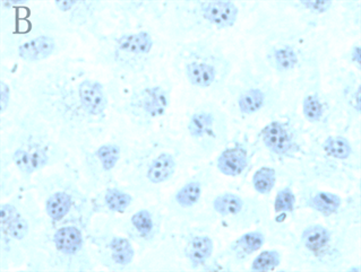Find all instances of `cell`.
<instances>
[{
  "instance_id": "cell-33",
  "label": "cell",
  "mask_w": 361,
  "mask_h": 272,
  "mask_svg": "<svg viewBox=\"0 0 361 272\" xmlns=\"http://www.w3.org/2000/svg\"><path fill=\"white\" fill-rule=\"evenodd\" d=\"M282 254L278 250H264L250 264V271H274L281 266Z\"/></svg>"
},
{
  "instance_id": "cell-20",
  "label": "cell",
  "mask_w": 361,
  "mask_h": 272,
  "mask_svg": "<svg viewBox=\"0 0 361 272\" xmlns=\"http://www.w3.org/2000/svg\"><path fill=\"white\" fill-rule=\"evenodd\" d=\"M109 4L87 0H57L54 7L57 11L58 22L63 29L86 30L97 37L99 18Z\"/></svg>"
},
{
  "instance_id": "cell-9",
  "label": "cell",
  "mask_w": 361,
  "mask_h": 272,
  "mask_svg": "<svg viewBox=\"0 0 361 272\" xmlns=\"http://www.w3.org/2000/svg\"><path fill=\"white\" fill-rule=\"evenodd\" d=\"M97 61L116 79H133L147 74L158 55V40L147 27H128L98 35Z\"/></svg>"
},
{
  "instance_id": "cell-8",
  "label": "cell",
  "mask_w": 361,
  "mask_h": 272,
  "mask_svg": "<svg viewBox=\"0 0 361 272\" xmlns=\"http://www.w3.org/2000/svg\"><path fill=\"white\" fill-rule=\"evenodd\" d=\"M173 67L192 89L222 93L233 74V61L224 46L211 37H201L179 44Z\"/></svg>"
},
{
  "instance_id": "cell-30",
  "label": "cell",
  "mask_w": 361,
  "mask_h": 272,
  "mask_svg": "<svg viewBox=\"0 0 361 272\" xmlns=\"http://www.w3.org/2000/svg\"><path fill=\"white\" fill-rule=\"evenodd\" d=\"M321 150L326 157L336 162L350 161L355 155L353 143L343 135L327 136L322 141Z\"/></svg>"
},
{
  "instance_id": "cell-15",
  "label": "cell",
  "mask_w": 361,
  "mask_h": 272,
  "mask_svg": "<svg viewBox=\"0 0 361 272\" xmlns=\"http://www.w3.org/2000/svg\"><path fill=\"white\" fill-rule=\"evenodd\" d=\"M184 130L190 153L197 158L211 157L229 141L227 112L211 101L202 102L187 113Z\"/></svg>"
},
{
  "instance_id": "cell-32",
  "label": "cell",
  "mask_w": 361,
  "mask_h": 272,
  "mask_svg": "<svg viewBox=\"0 0 361 272\" xmlns=\"http://www.w3.org/2000/svg\"><path fill=\"white\" fill-rule=\"evenodd\" d=\"M278 180L276 169L271 167H262L252 174V183L258 195H269Z\"/></svg>"
},
{
  "instance_id": "cell-5",
  "label": "cell",
  "mask_w": 361,
  "mask_h": 272,
  "mask_svg": "<svg viewBox=\"0 0 361 272\" xmlns=\"http://www.w3.org/2000/svg\"><path fill=\"white\" fill-rule=\"evenodd\" d=\"M187 157L180 141L166 135L147 138L129 147L121 169L123 186L138 195H155L175 178Z\"/></svg>"
},
{
  "instance_id": "cell-7",
  "label": "cell",
  "mask_w": 361,
  "mask_h": 272,
  "mask_svg": "<svg viewBox=\"0 0 361 272\" xmlns=\"http://www.w3.org/2000/svg\"><path fill=\"white\" fill-rule=\"evenodd\" d=\"M32 189L42 202L43 212L52 226L76 224L87 231L92 219L91 193L84 186L80 173L66 167L51 174H39Z\"/></svg>"
},
{
  "instance_id": "cell-23",
  "label": "cell",
  "mask_w": 361,
  "mask_h": 272,
  "mask_svg": "<svg viewBox=\"0 0 361 272\" xmlns=\"http://www.w3.org/2000/svg\"><path fill=\"white\" fill-rule=\"evenodd\" d=\"M137 197V193L126 186L114 182L91 195L93 214L109 217L125 215L130 212Z\"/></svg>"
},
{
  "instance_id": "cell-11",
  "label": "cell",
  "mask_w": 361,
  "mask_h": 272,
  "mask_svg": "<svg viewBox=\"0 0 361 272\" xmlns=\"http://www.w3.org/2000/svg\"><path fill=\"white\" fill-rule=\"evenodd\" d=\"M132 86L121 91L110 84V98L116 110L138 129L151 130L166 118L172 102V84L164 76L143 75L123 79Z\"/></svg>"
},
{
  "instance_id": "cell-2",
  "label": "cell",
  "mask_w": 361,
  "mask_h": 272,
  "mask_svg": "<svg viewBox=\"0 0 361 272\" xmlns=\"http://www.w3.org/2000/svg\"><path fill=\"white\" fill-rule=\"evenodd\" d=\"M68 149L44 121L24 108L8 121L1 141V191L8 186L6 197H11L30 189L42 171L66 162Z\"/></svg>"
},
{
  "instance_id": "cell-1",
  "label": "cell",
  "mask_w": 361,
  "mask_h": 272,
  "mask_svg": "<svg viewBox=\"0 0 361 272\" xmlns=\"http://www.w3.org/2000/svg\"><path fill=\"white\" fill-rule=\"evenodd\" d=\"M25 103L68 148L97 141L108 119L109 87L72 59L24 69L13 82Z\"/></svg>"
},
{
  "instance_id": "cell-17",
  "label": "cell",
  "mask_w": 361,
  "mask_h": 272,
  "mask_svg": "<svg viewBox=\"0 0 361 272\" xmlns=\"http://www.w3.org/2000/svg\"><path fill=\"white\" fill-rule=\"evenodd\" d=\"M207 212L211 217L220 218L228 225L239 228L259 225L269 218V210L263 201L233 192H222L209 199Z\"/></svg>"
},
{
  "instance_id": "cell-34",
  "label": "cell",
  "mask_w": 361,
  "mask_h": 272,
  "mask_svg": "<svg viewBox=\"0 0 361 272\" xmlns=\"http://www.w3.org/2000/svg\"><path fill=\"white\" fill-rule=\"evenodd\" d=\"M297 207V195L291 186H284L276 192L273 209L276 215L293 214Z\"/></svg>"
},
{
  "instance_id": "cell-31",
  "label": "cell",
  "mask_w": 361,
  "mask_h": 272,
  "mask_svg": "<svg viewBox=\"0 0 361 272\" xmlns=\"http://www.w3.org/2000/svg\"><path fill=\"white\" fill-rule=\"evenodd\" d=\"M284 5L293 7L304 15L305 18L312 20L324 18L327 14H330L333 7L336 6L334 1L331 0H299L284 3Z\"/></svg>"
},
{
  "instance_id": "cell-4",
  "label": "cell",
  "mask_w": 361,
  "mask_h": 272,
  "mask_svg": "<svg viewBox=\"0 0 361 272\" xmlns=\"http://www.w3.org/2000/svg\"><path fill=\"white\" fill-rule=\"evenodd\" d=\"M31 190H18L0 205L1 270L27 266L49 226Z\"/></svg>"
},
{
  "instance_id": "cell-26",
  "label": "cell",
  "mask_w": 361,
  "mask_h": 272,
  "mask_svg": "<svg viewBox=\"0 0 361 272\" xmlns=\"http://www.w3.org/2000/svg\"><path fill=\"white\" fill-rule=\"evenodd\" d=\"M267 241V233L264 232L263 229L250 231L233 240L228 245L227 249L219 255V258L215 259L214 262L216 260H224L226 264L229 266H238L243 262H246L252 255L259 252Z\"/></svg>"
},
{
  "instance_id": "cell-22",
  "label": "cell",
  "mask_w": 361,
  "mask_h": 272,
  "mask_svg": "<svg viewBox=\"0 0 361 272\" xmlns=\"http://www.w3.org/2000/svg\"><path fill=\"white\" fill-rule=\"evenodd\" d=\"M180 252L194 270H212L214 264L215 240L200 227L188 228L181 234Z\"/></svg>"
},
{
  "instance_id": "cell-10",
  "label": "cell",
  "mask_w": 361,
  "mask_h": 272,
  "mask_svg": "<svg viewBox=\"0 0 361 272\" xmlns=\"http://www.w3.org/2000/svg\"><path fill=\"white\" fill-rule=\"evenodd\" d=\"M87 231L76 224L50 225L27 264L33 271L83 272L94 269Z\"/></svg>"
},
{
  "instance_id": "cell-24",
  "label": "cell",
  "mask_w": 361,
  "mask_h": 272,
  "mask_svg": "<svg viewBox=\"0 0 361 272\" xmlns=\"http://www.w3.org/2000/svg\"><path fill=\"white\" fill-rule=\"evenodd\" d=\"M263 146L278 157H293L300 150L298 134L289 122L269 121L259 132Z\"/></svg>"
},
{
  "instance_id": "cell-18",
  "label": "cell",
  "mask_w": 361,
  "mask_h": 272,
  "mask_svg": "<svg viewBox=\"0 0 361 272\" xmlns=\"http://www.w3.org/2000/svg\"><path fill=\"white\" fill-rule=\"evenodd\" d=\"M212 182V169H200L170 195L166 202L170 214L185 221H192L200 216V212H207L209 201L207 200V192Z\"/></svg>"
},
{
  "instance_id": "cell-6",
  "label": "cell",
  "mask_w": 361,
  "mask_h": 272,
  "mask_svg": "<svg viewBox=\"0 0 361 272\" xmlns=\"http://www.w3.org/2000/svg\"><path fill=\"white\" fill-rule=\"evenodd\" d=\"M306 34V31L295 29L269 31L256 57V65L282 84L295 79L310 81L317 76L319 56Z\"/></svg>"
},
{
  "instance_id": "cell-12",
  "label": "cell",
  "mask_w": 361,
  "mask_h": 272,
  "mask_svg": "<svg viewBox=\"0 0 361 272\" xmlns=\"http://www.w3.org/2000/svg\"><path fill=\"white\" fill-rule=\"evenodd\" d=\"M284 84L263 72L254 63L244 65L231 75L224 92L229 111L240 119L273 115L281 108Z\"/></svg>"
},
{
  "instance_id": "cell-27",
  "label": "cell",
  "mask_w": 361,
  "mask_h": 272,
  "mask_svg": "<svg viewBox=\"0 0 361 272\" xmlns=\"http://www.w3.org/2000/svg\"><path fill=\"white\" fill-rule=\"evenodd\" d=\"M301 204L305 208L317 212L325 219L344 217V200L342 197L324 190L305 188L301 193Z\"/></svg>"
},
{
  "instance_id": "cell-28",
  "label": "cell",
  "mask_w": 361,
  "mask_h": 272,
  "mask_svg": "<svg viewBox=\"0 0 361 272\" xmlns=\"http://www.w3.org/2000/svg\"><path fill=\"white\" fill-rule=\"evenodd\" d=\"M252 153L244 143L226 147L215 158V167L221 174L229 178H237L250 167Z\"/></svg>"
},
{
  "instance_id": "cell-19",
  "label": "cell",
  "mask_w": 361,
  "mask_h": 272,
  "mask_svg": "<svg viewBox=\"0 0 361 272\" xmlns=\"http://www.w3.org/2000/svg\"><path fill=\"white\" fill-rule=\"evenodd\" d=\"M95 261L111 271L130 269L136 258V250L130 238L121 235L111 229H102L89 234Z\"/></svg>"
},
{
  "instance_id": "cell-21",
  "label": "cell",
  "mask_w": 361,
  "mask_h": 272,
  "mask_svg": "<svg viewBox=\"0 0 361 272\" xmlns=\"http://www.w3.org/2000/svg\"><path fill=\"white\" fill-rule=\"evenodd\" d=\"M164 227V216L155 207H144L129 214L121 223V229L133 243L149 247L160 238Z\"/></svg>"
},
{
  "instance_id": "cell-13",
  "label": "cell",
  "mask_w": 361,
  "mask_h": 272,
  "mask_svg": "<svg viewBox=\"0 0 361 272\" xmlns=\"http://www.w3.org/2000/svg\"><path fill=\"white\" fill-rule=\"evenodd\" d=\"M347 218L332 225L310 223L299 233L295 254L314 269L341 270L348 253Z\"/></svg>"
},
{
  "instance_id": "cell-29",
  "label": "cell",
  "mask_w": 361,
  "mask_h": 272,
  "mask_svg": "<svg viewBox=\"0 0 361 272\" xmlns=\"http://www.w3.org/2000/svg\"><path fill=\"white\" fill-rule=\"evenodd\" d=\"M361 87L359 82L355 78V75L350 74L344 76L341 89L336 98V102L345 113L348 122H353L359 118L361 111Z\"/></svg>"
},
{
  "instance_id": "cell-14",
  "label": "cell",
  "mask_w": 361,
  "mask_h": 272,
  "mask_svg": "<svg viewBox=\"0 0 361 272\" xmlns=\"http://www.w3.org/2000/svg\"><path fill=\"white\" fill-rule=\"evenodd\" d=\"M171 11L176 33L183 35L214 33L229 30L240 16V7L233 1H173L166 4Z\"/></svg>"
},
{
  "instance_id": "cell-36",
  "label": "cell",
  "mask_w": 361,
  "mask_h": 272,
  "mask_svg": "<svg viewBox=\"0 0 361 272\" xmlns=\"http://www.w3.org/2000/svg\"><path fill=\"white\" fill-rule=\"evenodd\" d=\"M345 59L350 65H353V67L360 70L361 68V50L360 46L358 44L350 48L349 51L345 55Z\"/></svg>"
},
{
  "instance_id": "cell-35",
  "label": "cell",
  "mask_w": 361,
  "mask_h": 272,
  "mask_svg": "<svg viewBox=\"0 0 361 272\" xmlns=\"http://www.w3.org/2000/svg\"><path fill=\"white\" fill-rule=\"evenodd\" d=\"M12 84L7 83L6 79L1 77V81H0V115H1V119L5 118V115L12 104Z\"/></svg>"
},
{
  "instance_id": "cell-16",
  "label": "cell",
  "mask_w": 361,
  "mask_h": 272,
  "mask_svg": "<svg viewBox=\"0 0 361 272\" xmlns=\"http://www.w3.org/2000/svg\"><path fill=\"white\" fill-rule=\"evenodd\" d=\"M128 149L121 139L101 143L93 141L78 149L80 174L84 179V186L91 195L116 182V172L123 167Z\"/></svg>"
},
{
  "instance_id": "cell-25",
  "label": "cell",
  "mask_w": 361,
  "mask_h": 272,
  "mask_svg": "<svg viewBox=\"0 0 361 272\" xmlns=\"http://www.w3.org/2000/svg\"><path fill=\"white\" fill-rule=\"evenodd\" d=\"M305 91L301 98V115L307 124L312 126H324L332 118L331 101L327 98L321 85L317 81V76L305 83Z\"/></svg>"
},
{
  "instance_id": "cell-3",
  "label": "cell",
  "mask_w": 361,
  "mask_h": 272,
  "mask_svg": "<svg viewBox=\"0 0 361 272\" xmlns=\"http://www.w3.org/2000/svg\"><path fill=\"white\" fill-rule=\"evenodd\" d=\"M27 1H1L3 58L40 65L66 48L63 27Z\"/></svg>"
}]
</instances>
